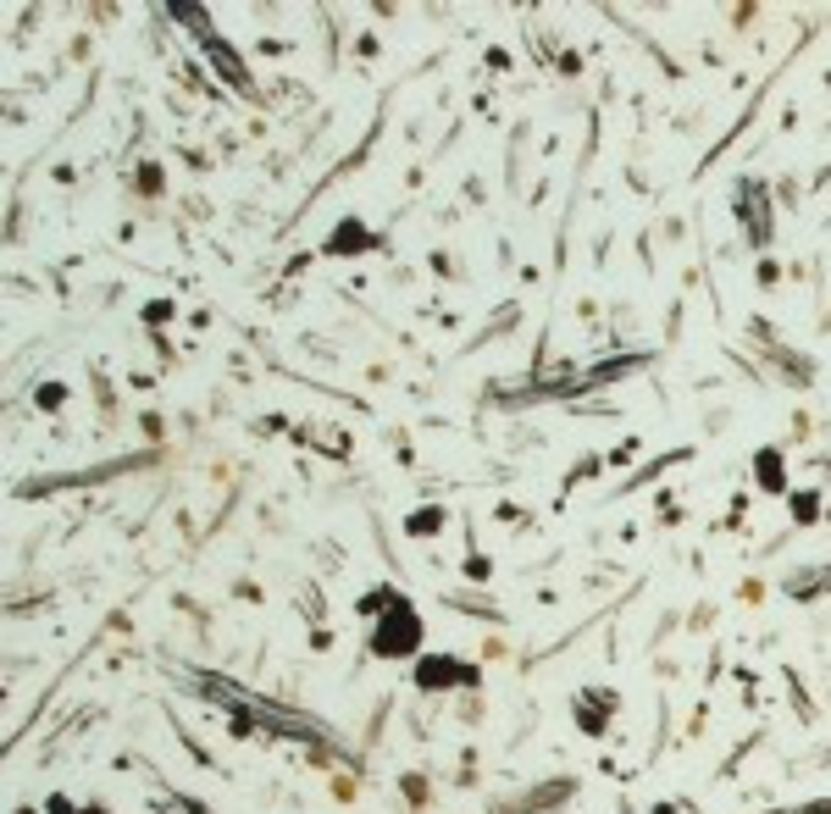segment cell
<instances>
[{"label":"cell","mask_w":831,"mask_h":814,"mask_svg":"<svg viewBox=\"0 0 831 814\" xmlns=\"http://www.w3.org/2000/svg\"><path fill=\"white\" fill-rule=\"evenodd\" d=\"M759 466H765V488H781V461H770V455H765Z\"/></svg>","instance_id":"1"}]
</instances>
